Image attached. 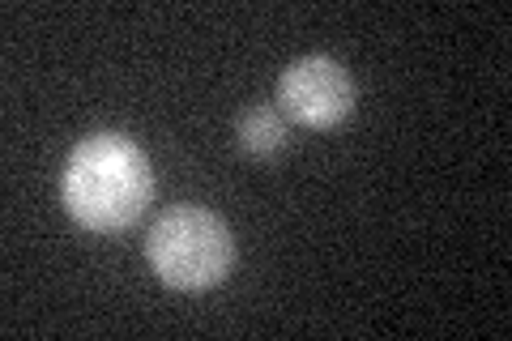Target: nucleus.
<instances>
[{"mask_svg":"<svg viewBox=\"0 0 512 341\" xmlns=\"http://www.w3.org/2000/svg\"><path fill=\"white\" fill-rule=\"evenodd\" d=\"M154 201V167L124 133H90L60 171V205L90 235L128 231Z\"/></svg>","mask_w":512,"mask_h":341,"instance_id":"obj_1","label":"nucleus"},{"mask_svg":"<svg viewBox=\"0 0 512 341\" xmlns=\"http://www.w3.org/2000/svg\"><path fill=\"white\" fill-rule=\"evenodd\" d=\"M146 261L154 278L171 290H210L231 278L235 239L231 226L201 205H171L154 218L146 239Z\"/></svg>","mask_w":512,"mask_h":341,"instance_id":"obj_2","label":"nucleus"},{"mask_svg":"<svg viewBox=\"0 0 512 341\" xmlns=\"http://www.w3.org/2000/svg\"><path fill=\"white\" fill-rule=\"evenodd\" d=\"M355 103H359L355 77L333 56H299L278 77L282 116H291V124L312 128V133H329V128L350 120Z\"/></svg>","mask_w":512,"mask_h":341,"instance_id":"obj_3","label":"nucleus"},{"mask_svg":"<svg viewBox=\"0 0 512 341\" xmlns=\"http://www.w3.org/2000/svg\"><path fill=\"white\" fill-rule=\"evenodd\" d=\"M235 137H239V150L252 154V158H274L286 150L291 141V128H286V116L274 107H248L235 124Z\"/></svg>","mask_w":512,"mask_h":341,"instance_id":"obj_4","label":"nucleus"}]
</instances>
